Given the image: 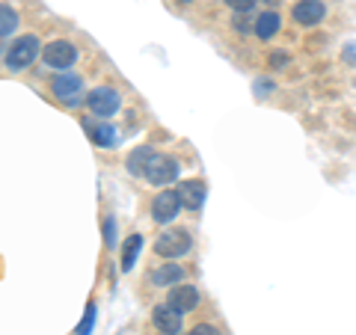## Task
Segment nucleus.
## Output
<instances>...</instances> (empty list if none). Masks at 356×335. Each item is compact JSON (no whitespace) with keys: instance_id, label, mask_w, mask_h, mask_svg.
Instances as JSON below:
<instances>
[{"instance_id":"f257e3e1","label":"nucleus","mask_w":356,"mask_h":335,"mask_svg":"<svg viewBox=\"0 0 356 335\" xmlns=\"http://www.w3.org/2000/svg\"><path fill=\"white\" fill-rule=\"evenodd\" d=\"M143 178H146L149 184H158V187L172 184L178 178V163L161 152H152L149 161H146V170H143Z\"/></svg>"},{"instance_id":"f03ea898","label":"nucleus","mask_w":356,"mask_h":335,"mask_svg":"<svg viewBox=\"0 0 356 335\" xmlns=\"http://www.w3.org/2000/svg\"><path fill=\"white\" fill-rule=\"evenodd\" d=\"M39 51H42V44L36 36H21L13 48L6 51V69L9 72H21V69H27V65L39 57Z\"/></svg>"},{"instance_id":"7ed1b4c3","label":"nucleus","mask_w":356,"mask_h":335,"mask_svg":"<svg viewBox=\"0 0 356 335\" xmlns=\"http://www.w3.org/2000/svg\"><path fill=\"white\" fill-rule=\"evenodd\" d=\"M181 196H178V190H163V193L154 196V205H152V220L166 226V222H172L178 217V211H181Z\"/></svg>"},{"instance_id":"20e7f679","label":"nucleus","mask_w":356,"mask_h":335,"mask_svg":"<svg viewBox=\"0 0 356 335\" xmlns=\"http://www.w3.org/2000/svg\"><path fill=\"white\" fill-rule=\"evenodd\" d=\"M86 104H89V110H92L95 116L110 119L119 110V92L113 86H98V89H92V92L86 95Z\"/></svg>"},{"instance_id":"39448f33","label":"nucleus","mask_w":356,"mask_h":335,"mask_svg":"<svg viewBox=\"0 0 356 335\" xmlns=\"http://www.w3.org/2000/svg\"><path fill=\"white\" fill-rule=\"evenodd\" d=\"M191 250V234L187 231H163L158 240H154V252L163 255V259H178Z\"/></svg>"},{"instance_id":"423d86ee","label":"nucleus","mask_w":356,"mask_h":335,"mask_svg":"<svg viewBox=\"0 0 356 335\" xmlns=\"http://www.w3.org/2000/svg\"><path fill=\"white\" fill-rule=\"evenodd\" d=\"M42 57H44V63L51 65V69H69V65L77 60V48L72 42H51V44H44L42 48Z\"/></svg>"},{"instance_id":"0eeeda50","label":"nucleus","mask_w":356,"mask_h":335,"mask_svg":"<svg viewBox=\"0 0 356 335\" xmlns=\"http://www.w3.org/2000/svg\"><path fill=\"white\" fill-rule=\"evenodd\" d=\"M51 89H54V95H57L60 101H65V104H77V101H81V92H83V81H81L77 74L65 72V74H60V77H54Z\"/></svg>"},{"instance_id":"6e6552de","label":"nucleus","mask_w":356,"mask_h":335,"mask_svg":"<svg viewBox=\"0 0 356 335\" xmlns=\"http://www.w3.org/2000/svg\"><path fill=\"white\" fill-rule=\"evenodd\" d=\"M294 21L297 24H303V27H315L324 21L327 15V6H324V0H300V3L294 6Z\"/></svg>"},{"instance_id":"1a4fd4ad","label":"nucleus","mask_w":356,"mask_h":335,"mask_svg":"<svg viewBox=\"0 0 356 335\" xmlns=\"http://www.w3.org/2000/svg\"><path fill=\"white\" fill-rule=\"evenodd\" d=\"M152 320H154V327H158L163 335H178V332H181V311H175L170 303H166V306H154Z\"/></svg>"},{"instance_id":"9d476101","label":"nucleus","mask_w":356,"mask_h":335,"mask_svg":"<svg viewBox=\"0 0 356 335\" xmlns=\"http://www.w3.org/2000/svg\"><path fill=\"white\" fill-rule=\"evenodd\" d=\"M166 303H170L175 311L187 315V311H193L199 306V291L193 285H175L170 291V297H166Z\"/></svg>"},{"instance_id":"9b49d317","label":"nucleus","mask_w":356,"mask_h":335,"mask_svg":"<svg viewBox=\"0 0 356 335\" xmlns=\"http://www.w3.org/2000/svg\"><path fill=\"white\" fill-rule=\"evenodd\" d=\"M178 196H181V205L191 208V211H199L205 202V184L202 181H178Z\"/></svg>"},{"instance_id":"f8f14e48","label":"nucleus","mask_w":356,"mask_h":335,"mask_svg":"<svg viewBox=\"0 0 356 335\" xmlns=\"http://www.w3.org/2000/svg\"><path fill=\"white\" fill-rule=\"evenodd\" d=\"M184 267L181 264H163L158 267V270L152 273V282L158 285V288H166V285H178V282H184Z\"/></svg>"},{"instance_id":"ddd939ff","label":"nucleus","mask_w":356,"mask_h":335,"mask_svg":"<svg viewBox=\"0 0 356 335\" xmlns=\"http://www.w3.org/2000/svg\"><path fill=\"white\" fill-rule=\"evenodd\" d=\"M89 137H92L95 146H102V149H113L119 146V131L113 125H95V128H89Z\"/></svg>"},{"instance_id":"4468645a","label":"nucleus","mask_w":356,"mask_h":335,"mask_svg":"<svg viewBox=\"0 0 356 335\" xmlns=\"http://www.w3.org/2000/svg\"><path fill=\"white\" fill-rule=\"evenodd\" d=\"M276 33H280V15L276 13L259 15V21H255V36L259 39H273Z\"/></svg>"},{"instance_id":"2eb2a0df","label":"nucleus","mask_w":356,"mask_h":335,"mask_svg":"<svg viewBox=\"0 0 356 335\" xmlns=\"http://www.w3.org/2000/svg\"><path fill=\"white\" fill-rule=\"evenodd\" d=\"M140 247H143V238L140 234H131V240L125 243V250H122V270H131L134 264H137V255H140Z\"/></svg>"},{"instance_id":"dca6fc26","label":"nucleus","mask_w":356,"mask_h":335,"mask_svg":"<svg viewBox=\"0 0 356 335\" xmlns=\"http://www.w3.org/2000/svg\"><path fill=\"white\" fill-rule=\"evenodd\" d=\"M152 152H154V149H149V146L134 149L131 158H128V172H131V175H143V170H146V161H149Z\"/></svg>"},{"instance_id":"f3484780","label":"nucleus","mask_w":356,"mask_h":335,"mask_svg":"<svg viewBox=\"0 0 356 335\" xmlns=\"http://www.w3.org/2000/svg\"><path fill=\"white\" fill-rule=\"evenodd\" d=\"M0 18H3V24H0V33H3V39H9V36H13V30L18 27V15L13 13V6L3 3V6H0Z\"/></svg>"},{"instance_id":"a211bd4d","label":"nucleus","mask_w":356,"mask_h":335,"mask_svg":"<svg viewBox=\"0 0 356 335\" xmlns=\"http://www.w3.org/2000/svg\"><path fill=\"white\" fill-rule=\"evenodd\" d=\"M92 323H95V306L89 303V306H86V315H83V320L77 323V335H89V332H92Z\"/></svg>"},{"instance_id":"6ab92c4d","label":"nucleus","mask_w":356,"mask_h":335,"mask_svg":"<svg viewBox=\"0 0 356 335\" xmlns=\"http://www.w3.org/2000/svg\"><path fill=\"white\" fill-rule=\"evenodd\" d=\"M226 3L235 9V13H250V9L255 6V0H226Z\"/></svg>"},{"instance_id":"aec40b11","label":"nucleus","mask_w":356,"mask_h":335,"mask_svg":"<svg viewBox=\"0 0 356 335\" xmlns=\"http://www.w3.org/2000/svg\"><path fill=\"white\" fill-rule=\"evenodd\" d=\"M191 335H220V329H217V327H211V323H199V327H193Z\"/></svg>"},{"instance_id":"412c9836","label":"nucleus","mask_w":356,"mask_h":335,"mask_svg":"<svg viewBox=\"0 0 356 335\" xmlns=\"http://www.w3.org/2000/svg\"><path fill=\"white\" fill-rule=\"evenodd\" d=\"M344 60L356 63V44H348V48H344Z\"/></svg>"},{"instance_id":"4be33fe9","label":"nucleus","mask_w":356,"mask_h":335,"mask_svg":"<svg viewBox=\"0 0 356 335\" xmlns=\"http://www.w3.org/2000/svg\"><path fill=\"white\" fill-rule=\"evenodd\" d=\"M270 89H273V83H264V81H261V83H259V95L264 98V92H270Z\"/></svg>"},{"instance_id":"5701e85b","label":"nucleus","mask_w":356,"mask_h":335,"mask_svg":"<svg viewBox=\"0 0 356 335\" xmlns=\"http://www.w3.org/2000/svg\"><path fill=\"white\" fill-rule=\"evenodd\" d=\"M178 3H193V0H178Z\"/></svg>"}]
</instances>
